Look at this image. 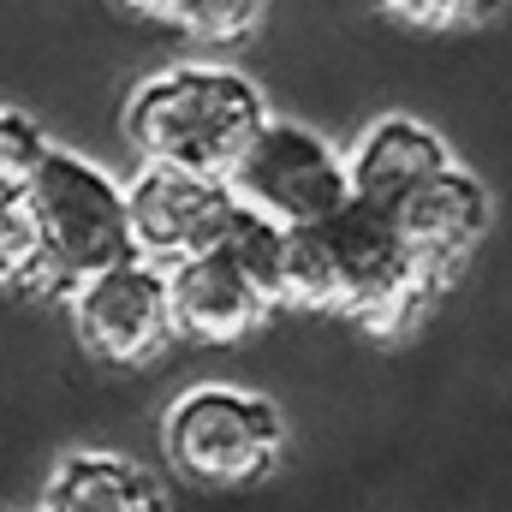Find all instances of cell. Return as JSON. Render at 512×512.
Returning <instances> with one entry per match:
<instances>
[{
	"label": "cell",
	"instance_id": "obj_1",
	"mask_svg": "<svg viewBox=\"0 0 512 512\" xmlns=\"http://www.w3.org/2000/svg\"><path fill=\"white\" fill-rule=\"evenodd\" d=\"M435 292L441 280L417 262V251L382 209L346 203L340 215L286 233L280 310H322L370 334H399Z\"/></svg>",
	"mask_w": 512,
	"mask_h": 512
},
{
	"label": "cell",
	"instance_id": "obj_2",
	"mask_svg": "<svg viewBox=\"0 0 512 512\" xmlns=\"http://www.w3.org/2000/svg\"><path fill=\"white\" fill-rule=\"evenodd\" d=\"M268 120L274 114L256 78L227 60H173L149 72L126 102V137L143 161L191 167L209 179H227Z\"/></svg>",
	"mask_w": 512,
	"mask_h": 512
},
{
	"label": "cell",
	"instance_id": "obj_3",
	"mask_svg": "<svg viewBox=\"0 0 512 512\" xmlns=\"http://www.w3.org/2000/svg\"><path fill=\"white\" fill-rule=\"evenodd\" d=\"M24 215H30L36 245H42L48 292H66L84 274L131 256L126 185L78 149H60V143L48 149L42 173L24 191Z\"/></svg>",
	"mask_w": 512,
	"mask_h": 512
},
{
	"label": "cell",
	"instance_id": "obj_4",
	"mask_svg": "<svg viewBox=\"0 0 512 512\" xmlns=\"http://www.w3.org/2000/svg\"><path fill=\"white\" fill-rule=\"evenodd\" d=\"M161 453L197 489H251L280 465L286 423H280L274 399H262V393L203 382L167 405Z\"/></svg>",
	"mask_w": 512,
	"mask_h": 512
},
{
	"label": "cell",
	"instance_id": "obj_5",
	"mask_svg": "<svg viewBox=\"0 0 512 512\" xmlns=\"http://www.w3.org/2000/svg\"><path fill=\"white\" fill-rule=\"evenodd\" d=\"M239 209H256L274 227H316L328 215H340L352 203V173L346 155L322 137V131L298 126V120H268L256 131V143L239 155V167L227 173Z\"/></svg>",
	"mask_w": 512,
	"mask_h": 512
},
{
	"label": "cell",
	"instance_id": "obj_6",
	"mask_svg": "<svg viewBox=\"0 0 512 512\" xmlns=\"http://www.w3.org/2000/svg\"><path fill=\"white\" fill-rule=\"evenodd\" d=\"M66 316H72L78 346H84L90 358L114 364V370L155 364V358L179 340L167 268L149 262V256L108 262V268L84 274L78 286H66Z\"/></svg>",
	"mask_w": 512,
	"mask_h": 512
},
{
	"label": "cell",
	"instance_id": "obj_7",
	"mask_svg": "<svg viewBox=\"0 0 512 512\" xmlns=\"http://www.w3.org/2000/svg\"><path fill=\"white\" fill-rule=\"evenodd\" d=\"M239 215V197L227 179L167 167V161H137L126 179V221H131V256H149L161 268L203 256L227 239Z\"/></svg>",
	"mask_w": 512,
	"mask_h": 512
},
{
	"label": "cell",
	"instance_id": "obj_8",
	"mask_svg": "<svg viewBox=\"0 0 512 512\" xmlns=\"http://www.w3.org/2000/svg\"><path fill=\"white\" fill-rule=\"evenodd\" d=\"M387 221L405 233V245L417 251V262L447 286L453 268L483 245V233H489V221H495V197H489V185H483L471 167L453 161V167L435 173L417 197H405Z\"/></svg>",
	"mask_w": 512,
	"mask_h": 512
},
{
	"label": "cell",
	"instance_id": "obj_9",
	"mask_svg": "<svg viewBox=\"0 0 512 512\" xmlns=\"http://www.w3.org/2000/svg\"><path fill=\"white\" fill-rule=\"evenodd\" d=\"M453 167L447 137L417 120V114H382L358 131V143L346 149V173H352V203L393 215L405 197H417L435 173Z\"/></svg>",
	"mask_w": 512,
	"mask_h": 512
},
{
	"label": "cell",
	"instance_id": "obj_10",
	"mask_svg": "<svg viewBox=\"0 0 512 512\" xmlns=\"http://www.w3.org/2000/svg\"><path fill=\"white\" fill-rule=\"evenodd\" d=\"M167 292H173V322L185 340H203V346H233L256 334L268 322V298L251 274L221 251H203V256H185L167 268Z\"/></svg>",
	"mask_w": 512,
	"mask_h": 512
},
{
	"label": "cell",
	"instance_id": "obj_11",
	"mask_svg": "<svg viewBox=\"0 0 512 512\" xmlns=\"http://www.w3.org/2000/svg\"><path fill=\"white\" fill-rule=\"evenodd\" d=\"M36 512H167L161 477L114 447H78L42 483Z\"/></svg>",
	"mask_w": 512,
	"mask_h": 512
},
{
	"label": "cell",
	"instance_id": "obj_12",
	"mask_svg": "<svg viewBox=\"0 0 512 512\" xmlns=\"http://www.w3.org/2000/svg\"><path fill=\"white\" fill-rule=\"evenodd\" d=\"M262 12H268V0H179L173 24L197 48H239V42L256 36Z\"/></svg>",
	"mask_w": 512,
	"mask_h": 512
},
{
	"label": "cell",
	"instance_id": "obj_13",
	"mask_svg": "<svg viewBox=\"0 0 512 512\" xmlns=\"http://www.w3.org/2000/svg\"><path fill=\"white\" fill-rule=\"evenodd\" d=\"M221 251L233 256L256 286H262V298L280 310V256H286V227L262 221L256 209H239L233 227H227V239H221Z\"/></svg>",
	"mask_w": 512,
	"mask_h": 512
},
{
	"label": "cell",
	"instance_id": "obj_14",
	"mask_svg": "<svg viewBox=\"0 0 512 512\" xmlns=\"http://www.w3.org/2000/svg\"><path fill=\"white\" fill-rule=\"evenodd\" d=\"M48 149H54V143H48V131L36 126L30 114L0 108V191L24 203V191H30V179L42 173Z\"/></svg>",
	"mask_w": 512,
	"mask_h": 512
},
{
	"label": "cell",
	"instance_id": "obj_15",
	"mask_svg": "<svg viewBox=\"0 0 512 512\" xmlns=\"http://www.w3.org/2000/svg\"><path fill=\"white\" fill-rule=\"evenodd\" d=\"M382 18L405 24V30H429V36H447V30H477L501 12V0H370Z\"/></svg>",
	"mask_w": 512,
	"mask_h": 512
},
{
	"label": "cell",
	"instance_id": "obj_16",
	"mask_svg": "<svg viewBox=\"0 0 512 512\" xmlns=\"http://www.w3.org/2000/svg\"><path fill=\"white\" fill-rule=\"evenodd\" d=\"M120 12H131V18H173V6L179 0H114Z\"/></svg>",
	"mask_w": 512,
	"mask_h": 512
}]
</instances>
